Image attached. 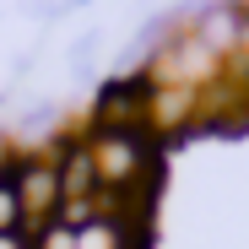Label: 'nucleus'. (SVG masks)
Here are the masks:
<instances>
[{
    "label": "nucleus",
    "mask_w": 249,
    "mask_h": 249,
    "mask_svg": "<svg viewBox=\"0 0 249 249\" xmlns=\"http://www.w3.org/2000/svg\"><path fill=\"white\" fill-rule=\"evenodd\" d=\"M222 71H228V60L217 49H206L190 27H179L168 44L146 60L141 76H146V87H200L206 92L212 81H222Z\"/></svg>",
    "instance_id": "obj_1"
},
{
    "label": "nucleus",
    "mask_w": 249,
    "mask_h": 249,
    "mask_svg": "<svg viewBox=\"0 0 249 249\" xmlns=\"http://www.w3.org/2000/svg\"><path fill=\"white\" fill-rule=\"evenodd\" d=\"M87 146H92V162H98L103 190L152 184V146H146V130H92Z\"/></svg>",
    "instance_id": "obj_2"
},
{
    "label": "nucleus",
    "mask_w": 249,
    "mask_h": 249,
    "mask_svg": "<svg viewBox=\"0 0 249 249\" xmlns=\"http://www.w3.org/2000/svg\"><path fill=\"white\" fill-rule=\"evenodd\" d=\"M11 179H17V195H22V217H27V238H38L49 222H54V212H60V168L49 157H22L17 168H11Z\"/></svg>",
    "instance_id": "obj_3"
},
{
    "label": "nucleus",
    "mask_w": 249,
    "mask_h": 249,
    "mask_svg": "<svg viewBox=\"0 0 249 249\" xmlns=\"http://www.w3.org/2000/svg\"><path fill=\"white\" fill-rule=\"evenodd\" d=\"M200 119V87H146V130L179 136Z\"/></svg>",
    "instance_id": "obj_4"
},
{
    "label": "nucleus",
    "mask_w": 249,
    "mask_h": 249,
    "mask_svg": "<svg viewBox=\"0 0 249 249\" xmlns=\"http://www.w3.org/2000/svg\"><path fill=\"white\" fill-rule=\"evenodd\" d=\"M54 168H60V195H65V200H98V195H103V179H98V162H92L87 136H81V141H65L60 157H54Z\"/></svg>",
    "instance_id": "obj_5"
},
{
    "label": "nucleus",
    "mask_w": 249,
    "mask_h": 249,
    "mask_svg": "<svg viewBox=\"0 0 249 249\" xmlns=\"http://www.w3.org/2000/svg\"><path fill=\"white\" fill-rule=\"evenodd\" d=\"M141 228H124V222H114V217H98V222H87L76 233V249H141Z\"/></svg>",
    "instance_id": "obj_6"
},
{
    "label": "nucleus",
    "mask_w": 249,
    "mask_h": 249,
    "mask_svg": "<svg viewBox=\"0 0 249 249\" xmlns=\"http://www.w3.org/2000/svg\"><path fill=\"white\" fill-rule=\"evenodd\" d=\"M0 233H27L22 195H17V179L11 174H0Z\"/></svg>",
    "instance_id": "obj_7"
},
{
    "label": "nucleus",
    "mask_w": 249,
    "mask_h": 249,
    "mask_svg": "<svg viewBox=\"0 0 249 249\" xmlns=\"http://www.w3.org/2000/svg\"><path fill=\"white\" fill-rule=\"evenodd\" d=\"M98 44H103V33H81L76 44H71L65 65H71V76H76V81H87V76H92V54H98Z\"/></svg>",
    "instance_id": "obj_8"
},
{
    "label": "nucleus",
    "mask_w": 249,
    "mask_h": 249,
    "mask_svg": "<svg viewBox=\"0 0 249 249\" xmlns=\"http://www.w3.org/2000/svg\"><path fill=\"white\" fill-rule=\"evenodd\" d=\"M244 71H249V6H244V22H238V54H233Z\"/></svg>",
    "instance_id": "obj_9"
},
{
    "label": "nucleus",
    "mask_w": 249,
    "mask_h": 249,
    "mask_svg": "<svg viewBox=\"0 0 249 249\" xmlns=\"http://www.w3.org/2000/svg\"><path fill=\"white\" fill-rule=\"evenodd\" d=\"M0 249H33L27 233H0Z\"/></svg>",
    "instance_id": "obj_10"
},
{
    "label": "nucleus",
    "mask_w": 249,
    "mask_h": 249,
    "mask_svg": "<svg viewBox=\"0 0 249 249\" xmlns=\"http://www.w3.org/2000/svg\"><path fill=\"white\" fill-rule=\"evenodd\" d=\"M76 6H92V0H76Z\"/></svg>",
    "instance_id": "obj_11"
}]
</instances>
